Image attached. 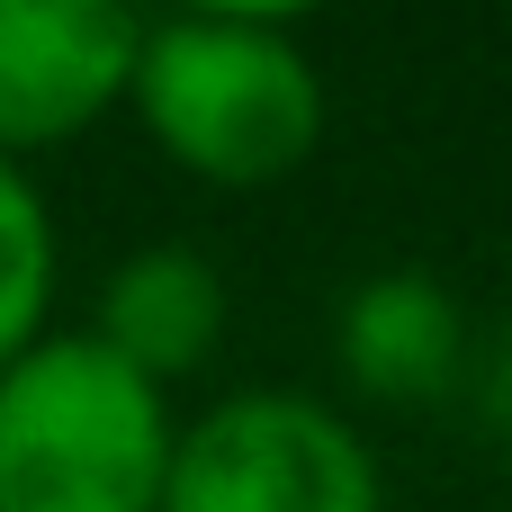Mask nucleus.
<instances>
[{
    "label": "nucleus",
    "mask_w": 512,
    "mask_h": 512,
    "mask_svg": "<svg viewBox=\"0 0 512 512\" xmlns=\"http://www.w3.org/2000/svg\"><path fill=\"white\" fill-rule=\"evenodd\" d=\"M180 18H234V27H297L324 0H171Z\"/></svg>",
    "instance_id": "obj_9"
},
{
    "label": "nucleus",
    "mask_w": 512,
    "mask_h": 512,
    "mask_svg": "<svg viewBox=\"0 0 512 512\" xmlns=\"http://www.w3.org/2000/svg\"><path fill=\"white\" fill-rule=\"evenodd\" d=\"M171 396L90 333H36L0 369V512H162Z\"/></svg>",
    "instance_id": "obj_2"
},
{
    "label": "nucleus",
    "mask_w": 512,
    "mask_h": 512,
    "mask_svg": "<svg viewBox=\"0 0 512 512\" xmlns=\"http://www.w3.org/2000/svg\"><path fill=\"white\" fill-rule=\"evenodd\" d=\"M54 306V216L27 162H0V369L45 333Z\"/></svg>",
    "instance_id": "obj_7"
},
{
    "label": "nucleus",
    "mask_w": 512,
    "mask_h": 512,
    "mask_svg": "<svg viewBox=\"0 0 512 512\" xmlns=\"http://www.w3.org/2000/svg\"><path fill=\"white\" fill-rule=\"evenodd\" d=\"M333 351L369 405H432L468 378V315L432 270H378L342 297Z\"/></svg>",
    "instance_id": "obj_6"
},
{
    "label": "nucleus",
    "mask_w": 512,
    "mask_h": 512,
    "mask_svg": "<svg viewBox=\"0 0 512 512\" xmlns=\"http://www.w3.org/2000/svg\"><path fill=\"white\" fill-rule=\"evenodd\" d=\"M225 270L198 252V243H144V252H126L108 279H99V324H90V342L108 351V360H126L144 387H180L189 369H207L216 360V342H225Z\"/></svg>",
    "instance_id": "obj_5"
},
{
    "label": "nucleus",
    "mask_w": 512,
    "mask_h": 512,
    "mask_svg": "<svg viewBox=\"0 0 512 512\" xmlns=\"http://www.w3.org/2000/svg\"><path fill=\"white\" fill-rule=\"evenodd\" d=\"M162 512H387L378 450L297 387H243L171 432Z\"/></svg>",
    "instance_id": "obj_3"
},
{
    "label": "nucleus",
    "mask_w": 512,
    "mask_h": 512,
    "mask_svg": "<svg viewBox=\"0 0 512 512\" xmlns=\"http://www.w3.org/2000/svg\"><path fill=\"white\" fill-rule=\"evenodd\" d=\"M126 108L144 135L216 189H270L324 144V81L288 27L234 18H162L135 36Z\"/></svg>",
    "instance_id": "obj_1"
},
{
    "label": "nucleus",
    "mask_w": 512,
    "mask_h": 512,
    "mask_svg": "<svg viewBox=\"0 0 512 512\" xmlns=\"http://www.w3.org/2000/svg\"><path fill=\"white\" fill-rule=\"evenodd\" d=\"M468 369H477V423L512 450V333L486 351V360H468Z\"/></svg>",
    "instance_id": "obj_8"
},
{
    "label": "nucleus",
    "mask_w": 512,
    "mask_h": 512,
    "mask_svg": "<svg viewBox=\"0 0 512 512\" xmlns=\"http://www.w3.org/2000/svg\"><path fill=\"white\" fill-rule=\"evenodd\" d=\"M126 0H0V162L90 135L135 72Z\"/></svg>",
    "instance_id": "obj_4"
}]
</instances>
